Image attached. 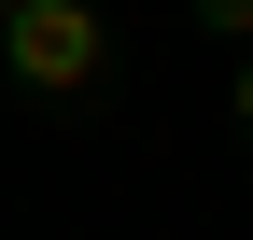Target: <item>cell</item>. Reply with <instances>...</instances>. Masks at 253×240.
<instances>
[{"label": "cell", "instance_id": "7a4b0ae2", "mask_svg": "<svg viewBox=\"0 0 253 240\" xmlns=\"http://www.w3.org/2000/svg\"><path fill=\"white\" fill-rule=\"evenodd\" d=\"M197 28L211 43H253V0H197Z\"/></svg>", "mask_w": 253, "mask_h": 240}, {"label": "cell", "instance_id": "3957f363", "mask_svg": "<svg viewBox=\"0 0 253 240\" xmlns=\"http://www.w3.org/2000/svg\"><path fill=\"white\" fill-rule=\"evenodd\" d=\"M225 113H239V127H253V57H239V85H225Z\"/></svg>", "mask_w": 253, "mask_h": 240}, {"label": "cell", "instance_id": "6da1fadb", "mask_svg": "<svg viewBox=\"0 0 253 240\" xmlns=\"http://www.w3.org/2000/svg\"><path fill=\"white\" fill-rule=\"evenodd\" d=\"M0 57H14V85H42V99H84V85L113 71V14L99 0H14V14H0Z\"/></svg>", "mask_w": 253, "mask_h": 240}, {"label": "cell", "instance_id": "277c9868", "mask_svg": "<svg viewBox=\"0 0 253 240\" xmlns=\"http://www.w3.org/2000/svg\"><path fill=\"white\" fill-rule=\"evenodd\" d=\"M0 14H14V0H0Z\"/></svg>", "mask_w": 253, "mask_h": 240}]
</instances>
